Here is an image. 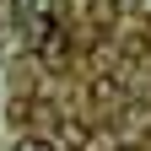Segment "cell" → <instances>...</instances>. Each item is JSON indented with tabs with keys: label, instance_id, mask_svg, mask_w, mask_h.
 <instances>
[{
	"label": "cell",
	"instance_id": "obj_1",
	"mask_svg": "<svg viewBox=\"0 0 151 151\" xmlns=\"http://www.w3.org/2000/svg\"><path fill=\"white\" fill-rule=\"evenodd\" d=\"M86 140H92V129H86L81 119H65V124H60V146H70V151H81Z\"/></svg>",
	"mask_w": 151,
	"mask_h": 151
},
{
	"label": "cell",
	"instance_id": "obj_2",
	"mask_svg": "<svg viewBox=\"0 0 151 151\" xmlns=\"http://www.w3.org/2000/svg\"><path fill=\"white\" fill-rule=\"evenodd\" d=\"M108 97H119V76H97L92 81V103H108Z\"/></svg>",
	"mask_w": 151,
	"mask_h": 151
},
{
	"label": "cell",
	"instance_id": "obj_3",
	"mask_svg": "<svg viewBox=\"0 0 151 151\" xmlns=\"http://www.w3.org/2000/svg\"><path fill=\"white\" fill-rule=\"evenodd\" d=\"M16 151H60V140H43V135H22Z\"/></svg>",
	"mask_w": 151,
	"mask_h": 151
},
{
	"label": "cell",
	"instance_id": "obj_4",
	"mask_svg": "<svg viewBox=\"0 0 151 151\" xmlns=\"http://www.w3.org/2000/svg\"><path fill=\"white\" fill-rule=\"evenodd\" d=\"M113 151H146V146H135V140H124V146H113Z\"/></svg>",
	"mask_w": 151,
	"mask_h": 151
}]
</instances>
